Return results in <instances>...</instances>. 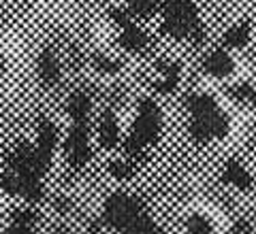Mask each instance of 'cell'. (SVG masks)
<instances>
[{"instance_id":"cell-17","label":"cell","mask_w":256,"mask_h":234,"mask_svg":"<svg viewBox=\"0 0 256 234\" xmlns=\"http://www.w3.org/2000/svg\"><path fill=\"white\" fill-rule=\"evenodd\" d=\"M4 234H32V213H28V211L18 213Z\"/></svg>"},{"instance_id":"cell-1","label":"cell","mask_w":256,"mask_h":234,"mask_svg":"<svg viewBox=\"0 0 256 234\" xmlns=\"http://www.w3.org/2000/svg\"><path fill=\"white\" fill-rule=\"evenodd\" d=\"M45 171L47 166L41 162L34 145L22 143L9 156V162L2 171V190L36 203L43 196L41 179Z\"/></svg>"},{"instance_id":"cell-20","label":"cell","mask_w":256,"mask_h":234,"mask_svg":"<svg viewBox=\"0 0 256 234\" xmlns=\"http://www.w3.org/2000/svg\"><path fill=\"white\" fill-rule=\"evenodd\" d=\"M94 62H96V66H98L100 70H105V72H116V70H120V64H118L116 60L105 58V55H96Z\"/></svg>"},{"instance_id":"cell-22","label":"cell","mask_w":256,"mask_h":234,"mask_svg":"<svg viewBox=\"0 0 256 234\" xmlns=\"http://www.w3.org/2000/svg\"><path fill=\"white\" fill-rule=\"evenodd\" d=\"M100 234H102V232H100Z\"/></svg>"},{"instance_id":"cell-14","label":"cell","mask_w":256,"mask_h":234,"mask_svg":"<svg viewBox=\"0 0 256 234\" xmlns=\"http://www.w3.org/2000/svg\"><path fill=\"white\" fill-rule=\"evenodd\" d=\"M158 70L162 72V79L156 83V90L162 92V94L173 92L175 85H178V81H180V64H175V62H160Z\"/></svg>"},{"instance_id":"cell-15","label":"cell","mask_w":256,"mask_h":234,"mask_svg":"<svg viewBox=\"0 0 256 234\" xmlns=\"http://www.w3.org/2000/svg\"><path fill=\"white\" fill-rule=\"evenodd\" d=\"M228 94L233 96V98H235L237 102L248 104V107L256 109V90H254V87H252L250 83H237V85L230 87Z\"/></svg>"},{"instance_id":"cell-6","label":"cell","mask_w":256,"mask_h":234,"mask_svg":"<svg viewBox=\"0 0 256 234\" xmlns=\"http://www.w3.org/2000/svg\"><path fill=\"white\" fill-rule=\"evenodd\" d=\"M141 215H146L141 200L126 192L111 194L105 200V207H102V222H105V226H109V228L118 230L120 234L126 228H130Z\"/></svg>"},{"instance_id":"cell-13","label":"cell","mask_w":256,"mask_h":234,"mask_svg":"<svg viewBox=\"0 0 256 234\" xmlns=\"http://www.w3.org/2000/svg\"><path fill=\"white\" fill-rule=\"evenodd\" d=\"M248 41H250V23L246 21L230 26L222 36L224 49H242V47L248 45Z\"/></svg>"},{"instance_id":"cell-4","label":"cell","mask_w":256,"mask_h":234,"mask_svg":"<svg viewBox=\"0 0 256 234\" xmlns=\"http://www.w3.org/2000/svg\"><path fill=\"white\" fill-rule=\"evenodd\" d=\"M160 30L173 38H201L203 28L194 0H162Z\"/></svg>"},{"instance_id":"cell-18","label":"cell","mask_w":256,"mask_h":234,"mask_svg":"<svg viewBox=\"0 0 256 234\" xmlns=\"http://www.w3.org/2000/svg\"><path fill=\"white\" fill-rule=\"evenodd\" d=\"M122 234H162L158 228H156V224L150 220L148 215H141L137 222H134L130 228H126Z\"/></svg>"},{"instance_id":"cell-7","label":"cell","mask_w":256,"mask_h":234,"mask_svg":"<svg viewBox=\"0 0 256 234\" xmlns=\"http://www.w3.org/2000/svg\"><path fill=\"white\" fill-rule=\"evenodd\" d=\"M111 15H114L116 23L120 26V45H122L124 49H128V51H134V53L146 49L148 43H150L146 32H143L137 23L128 17L124 11L116 9V11H111Z\"/></svg>"},{"instance_id":"cell-11","label":"cell","mask_w":256,"mask_h":234,"mask_svg":"<svg viewBox=\"0 0 256 234\" xmlns=\"http://www.w3.org/2000/svg\"><path fill=\"white\" fill-rule=\"evenodd\" d=\"M222 179L226 183H230V185H235V188H239V190H250L252 188V177L239 160H228V162L224 164Z\"/></svg>"},{"instance_id":"cell-16","label":"cell","mask_w":256,"mask_h":234,"mask_svg":"<svg viewBox=\"0 0 256 234\" xmlns=\"http://www.w3.org/2000/svg\"><path fill=\"white\" fill-rule=\"evenodd\" d=\"M160 6V0H128V9L137 17H152Z\"/></svg>"},{"instance_id":"cell-2","label":"cell","mask_w":256,"mask_h":234,"mask_svg":"<svg viewBox=\"0 0 256 234\" xmlns=\"http://www.w3.org/2000/svg\"><path fill=\"white\" fill-rule=\"evenodd\" d=\"M190 134L196 143H210L224 139L228 132V117L212 96L194 92L188 96Z\"/></svg>"},{"instance_id":"cell-3","label":"cell","mask_w":256,"mask_h":234,"mask_svg":"<svg viewBox=\"0 0 256 234\" xmlns=\"http://www.w3.org/2000/svg\"><path fill=\"white\" fill-rule=\"evenodd\" d=\"M90 109L92 102L84 92H73L68 98V115L73 119L70 132L66 136V160L73 168H82L90 162L92 151H90Z\"/></svg>"},{"instance_id":"cell-12","label":"cell","mask_w":256,"mask_h":234,"mask_svg":"<svg viewBox=\"0 0 256 234\" xmlns=\"http://www.w3.org/2000/svg\"><path fill=\"white\" fill-rule=\"evenodd\" d=\"M36 70H38V77L45 85H54L60 77V66L56 62L54 53L50 49H43V53L38 55V62H36Z\"/></svg>"},{"instance_id":"cell-21","label":"cell","mask_w":256,"mask_h":234,"mask_svg":"<svg viewBox=\"0 0 256 234\" xmlns=\"http://www.w3.org/2000/svg\"><path fill=\"white\" fill-rule=\"evenodd\" d=\"M230 234H252V228H250V226H248V224H237L235 226V228L233 230H230Z\"/></svg>"},{"instance_id":"cell-8","label":"cell","mask_w":256,"mask_h":234,"mask_svg":"<svg viewBox=\"0 0 256 234\" xmlns=\"http://www.w3.org/2000/svg\"><path fill=\"white\" fill-rule=\"evenodd\" d=\"M56 143H58L56 126H54L47 117H43L41 122H38V134H36V145H34V149H36L38 158H41V162H43L45 166H50V162H52Z\"/></svg>"},{"instance_id":"cell-10","label":"cell","mask_w":256,"mask_h":234,"mask_svg":"<svg viewBox=\"0 0 256 234\" xmlns=\"http://www.w3.org/2000/svg\"><path fill=\"white\" fill-rule=\"evenodd\" d=\"M120 139V128H118V119H116V113L107 109L100 117V124H98V143L100 147L111 149L118 145Z\"/></svg>"},{"instance_id":"cell-5","label":"cell","mask_w":256,"mask_h":234,"mask_svg":"<svg viewBox=\"0 0 256 234\" xmlns=\"http://www.w3.org/2000/svg\"><path fill=\"white\" fill-rule=\"evenodd\" d=\"M160 134V109L152 98H143L139 102V111L134 117L132 130L128 134L124 149L130 156H137L152 143H156Z\"/></svg>"},{"instance_id":"cell-9","label":"cell","mask_w":256,"mask_h":234,"mask_svg":"<svg viewBox=\"0 0 256 234\" xmlns=\"http://www.w3.org/2000/svg\"><path fill=\"white\" fill-rule=\"evenodd\" d=\"M235 64H233V58H230V53L220 47V49H214L212 53H207V58L203 60V70L207 75H212L216 79H224L228 77L230 72H233Z\"/></svg>"},{"instance_id":"cell-19","label":"cell","mask_w":256,"mask_h":234,"mask_svg":"<svg viewBox=\"0 0 256 234\" xmlns=\"http://www.w3.org/2000/svg\"><path fill=\"white\" fill-rule=\"evenodd\" d=\"M186 232L188 234H214V228L212 224L205 220L201 215H192L188 220V226H186Z\"/></svg>"}]
</instances>
